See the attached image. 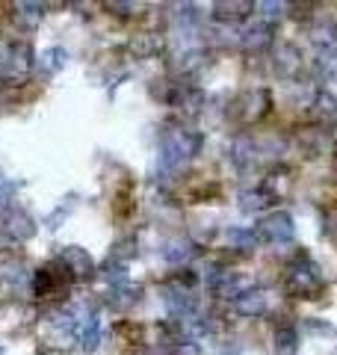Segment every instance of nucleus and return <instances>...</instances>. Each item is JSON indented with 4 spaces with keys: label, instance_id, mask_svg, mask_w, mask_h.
Instances as JSON below:
<instances>
[{
    "label": "nucleus",
    "instance_id": "1",
    "mask_svg": "<svg viewBox=\"0 0 337 355\" xmlns=\"http://www.w3.org/2000/svg\"><path fill=\"white\" fill-rule=\"evenodd\" d=\"M198 148V136L193 133H184V131H172L163 140V151H160V163L166 169H175V166H181L186 157H193Z\"/></svg>",
    "mask_w": 337,
    "mask_h": 355
},
{
    "label": "nucleus",
    "instance_id": "2",
    "mask_svg": "<svg viewBox=\"0 0 337 355\" xmlns=\"http://www.w3.org/2000/svg\"><path fill=\"white\" fill-rule=\"evenodd\" d=\"M33 65V54L27 45L0 42V77H24Z\"/></svg>",
    "mask_w": 337,
    "mask_h": 355
},
{
    "label": "nucleus",
    "instance_id": "3",
    "mask_svg": "<svg viewBox=\"0 0 337 355\" xmlns=\"http://www.w3.org/2000/svg\"><path fill=\"white\" fill-rule=\"evenodd\" d=\"M72 332L77 334V341L83 343L86 352H92L98 343H101V323H98V314L89 311V308H77L74 311Z\"/></svg>",
    "mask_w": 337,
    "mask_h": 355
},
{
    "label": "nucleus",
    "instance_id": "4",
    "mask_svg": "<svg viewBox=\"0 0 337 355\" xmlns=\"http://www.w3.org/2000/svg\"><path fill=\"white\" fill-rule=\"evenodd\" d=\"M287 288H290V293L296 296H311L323 288V281H320V275H316V266H302V263H296L290 272H287Z\"/></svg>",
    "mask_w": 337,
    "mask_h": 355
},
{
    "label": "nucleus",
    "instance_id": "5",
    "mask_svg": "<svg viewBox=\"0 0 337 355\" xmlns=\"http://www.w3.org/2000/svg\"><path fill=\"white\" fill-rule=\"evenodd\" d=\"M261 231H263L266 240L287 243L293 237V219L287 213H272V216H266V219L261 222Z\"/></svg>",
    "mask_w": 337,
    "mask_h": 355
},
{
    "label": "nucleus",
    "instance_id": "6",
    "mask_svg": "<svg viewBox=\"0 0 337 355\" xmlns=\"http://www.w3.org/2000/svg\"><path fill=\"white\" fill-rule=\"evenodd\" d=\"M266 305H270V296H266L263 290H246L234 299V308L246 314V317H254V314H263Z\"/></svg>",
    "mask_w": 337,
    "mask_h": 355
},
{
    "label": "nucleus",
    "instance_id": "7",
    "mask_svg": "<svg viewBox=\"0 0 337 355\" xmlns=\"http://www.w3.org/2000/svg\"><path fill=\"white\" fill-rule=\"evenodd\" d=\"M63 263L68 266V270H72V275H89L92 272V258H89V252L86 249H80V246H68V249L63 252Z\"/></svg>",
    "mask_w": 337,
    "mask_h": 355
},
{
    "label": "nucleus",
    "instance_id": "8",
    "mask_svg": "<svg viewBox=\"0 0 337 355\" xmlns=\"http://www.w3.org/2000/svg\"><path fill=\"white\" fill-rule=\"evenodd\" d=\"M163 299H166V305L172 308L175 314H190L193 311V296H190V290L186 288H181V284H168V288H163Z\"/></svg>",
    "mask_w": 337,
    "mask_h": 355
},
{
    "label": "nucleus",
    "instance_id": "9",
    "mask_svg": "<svg viewBox=\"0 0 337 355\" xmlns=\"http://www.w3.org/2000/svg\"><path fill=\"white\" fill-rule=\"evenodd\" d=\"M6 231L12 237H18V240H27V237H33L36 225H33V219H30L24 211H12L6 216Z\"/></svg>",
    "mask_w": 337,
    "mask_h": 355
},
{
    "label": "nucleus",
    "instance_id": "10",
    "mask_svg": "<svg viewBox=\"0 0 337 355\" xmlns=\"http://www.w3.org/2000/svg\"><path fill=\"white\" fill-rule=\"evenodd\" d=\"M56 288H59V279L54 275V266H45V270H39L33 275V290L39 296H51Z\"/></svg>",
    "mask_w": 337,
    "mask_h": 355
},
{
    "label": "nucleus",
    "instance_id": "11",
    "mask_svg": "<svg viewBox=\"0 0 337 355\" xmlns=\"http://www.w3.org/2000/svg\"><path fill=\"white\" fill-rule=\"evenodd\" d=\"M39 65H42L45 74L59 72V68L65 65V51H63V47H47V51L42 54V59H39Z\"/></svg>",
    "mask_w": 337,
    "mask_h": 355
},
{
    "label": "nucleus",
    "instance_id": "12",
    "mask_svg": "<svg viewBox=\"0 0 337 355\" xmlns=\"http://www.w3.org/2000/svg\"><path fill=\"white\" fill-rule=\"evenodd\" d=\"M190 255H193V249H190L186 243H181V240H177V243H168L166 249H163V258L172 261V263H181V261L190 258Z\"/></svg>",
    "mask_w": 337,
    "mask_h": 355
},
{
    "label": "nucleus",
    "instance_id": "13",
    "mask_svg": "<svg viewBox=\"0 0 337 355\" xmlns=\"http://www.w3.org/2000/svg\"><path fill=\"white\" fill-rule=\"evenodd\" d=\"M275 352L279 355H293L296 352V332L293 329H281L275 338Z\"/></svg>",
    "mask_w": 337,
    "mask_h": 355
},
{
    "label": "nucleus",
    "instance_id": "14",
    "mask_svg": "<svg viewBox=\"0 0 337 355\" xmlns=\"http://www.w3.org/2000/svg\"><path fill=\"white\" fill-rule=\"evenodd\" d=\"M104 279L110 281V284H124V281H127L124 266H122V263H107V266H104Z\"/></svg>",
    "mask_w": 337,
    "mask_h": 355
},
{
    "label": "nucleus",
    "instance_id": "15",
    "mask_svg": "<svg viewBox=\"0 0 337 355\" xmlns=\"http://www.w3.org/2000/svg\"><path fill=\"white\" fill-rule=\"evenodd\" d=\"M228 240H231V243H237V246H240V249H249V246L254 243V234H252V231L231 228V231H228Z\"/></svg>",
    "mask_w": 337,
    "mask_h": 355
},
{
    "label": "nucleus",
    "instance_id": "16",
    "mask_svg": "<svg viewBox=\"0 0 337 355\" xmlns=\"http://www.w3.org/2000/svg\"><path fill=\"white\" fill-rule=\"evenodd\" d=\"M18 9H24V18H30V21H39V18H42V6L39 3H18Z\"/></svg>",
    "mask_w": 337,
    "mask_h": 355
},
{
    "label": "nucleus",
    "instance_id": "17",
    "mask_svg": "<svg viewBox=\"0 0 337 355\" xmlns=\"http://www.w3.org/2000/svg\"><path fill=\"white\" fill-rule=\"evenodd\" d=\"M68 211H72V202H65L63 207H59V211L51 213V219H47V222H51V228H59V222H63L65 216H68Z\"/></svg>",
    "mask_w": 337,
    "mask_h": 355
},
{
    "label": "nucleus",
    "instance_id": "18",
    "mask_svg": "<svg viewBox=\"0 0 337 355\" xmlns=\"http://www.w3.org/2000/svg\"><path fill=\"white\" fill-rule=\"evenodd\" d=\"M0 355H3V352H0Z\"/></svg>",
    "mask_w": 337,
    "mask_h": 355
}]
</instances>
